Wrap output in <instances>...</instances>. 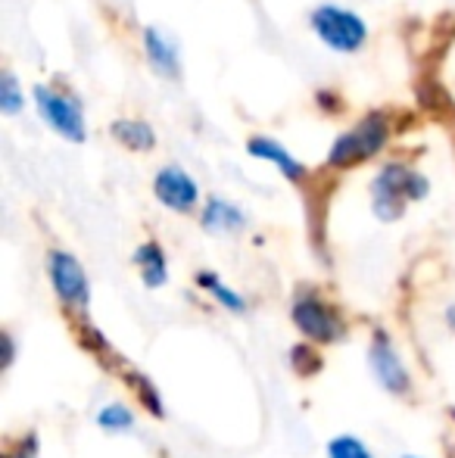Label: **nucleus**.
I'll list each match as a JSON object with an SVG mask.
<instances>
[{
	"label": "nucleus",
	"instance_id": "obj_5",
	"mask_svg": "<svg viewBox=\"0 0 455 458\" xmlns=\"http://www.w3.org/2000/svg\"><path fill=\"white\" fill-rule=\"evenodd\" d=\"M35 106L38 115L54 128L60 138L72 140V144H85L88 140V119L81 103L72 94L60 91V88L38 85L35 88Z\"/></svg>",
	"mask_w": 455,
	"mask_h": 458
},
{
	"label": "nucleus",
	"instance_id": "obj_10",
	"mask_svg": "<svg viewBox=\"0 0 455 458\" xmlns=\"http://www.w3.org/2000/svg\"><path fill=\"white\" fill-rule=\"evenodd\" d=\"M247 153H249V157H256V159H262V163L274 165V169H278L281 175H284L287 182H293V184L306 178V165L299 163V159L293 157L284 144H278V140H272V138H249L247 140Z\"/></svg>",
	"mask_w": 455,
	"mask_h": 458
},
{
	"label": "nucleus",
	"instance_id": "obj_6",
	"mask_svg": "<svg viewBox=\"0 0 455 458\" xmlns=\"http://www.w3.org/2000/svg\"><path fill=\"white\" fill-rule=\"evenodd\" d=\"M47 275L50 284H54L56 300L63 302V309L79 318L88 315V302H91V284H88V275L81 268V262L75 259L66 250H50L47 253Z\"/></svg>",
	"mask_w": 455,
	"mask_h": 458
},
{
	"label": "nucleus",
	"instance_id": "obj_16",
	"mask_svg": "<svg viewBox=\"0 0 455 458\" xmlns=\"http://www.w3.org/2000/svg\"><path fill=\"white\" fill-rule=\"evenodd\" d=\"M97 424L104 430H110V434H125V430L134 428V415H131V409H128V405L110 403V405H104V409L97 411Z\"/></svg>",
	"mask_w": 455,
	"mask_h": 458
},
{
	"label": "nucleus",
	"instance_id": "obj_23",
	"mask_svg": "<svg viewBox=\"0 0 455 458\" xmlns=\"http://www.w3.org/2000/svg\"><path fill=\"white\" fill-rule=\"evenodd\" d=\"M446 321H450V327H452V331H455V306H450V309H446Z\"/></svg>",
	"mask_w": 455,
	"mask_h": 458
},
{
	"label": "nucleus",
	"instance_id": "obj_8",
	"mask_svg": "<svg viewBox=\"0 0 455 458\" xmlns=\"http://www.w3.org/2000/svg\"><path fill=\"white\" fill-rule=\"evenodd\" d=\"M153 193L156 199L172 212H194L200 203V187L190 178V172H184L181 165H165L153 178Z\"/></svg>",
	"mask_w": 455,
	"mask_h": 458
},
{
	"label": "nucleus",
	"instance_id": "obj_2",
	"mask_svg": "<svg viewBox=\"0 0 455 458\" xmlns=\"http://www.w3.org/2000/svg\"><path fill=\"white\" fill-rule=\"evenodd\" d=\"M390 140V119L383 113H368L362 122L343 131L341 138L334 140L328 153V165L331 169H352V165L368 163L371 157L387 147Z\"/></svg>",
	"mask_w": 455,
	"mask_h": 458
},
{
	"label": "nucleus",
	"instance_id": "obj_14",
	"mask_svg": "<svg viewBox=\"0 0 455 458\" xmlns=\"http://www.w3.org/2000/svg\"><path fill=\"white\" fill-rule=\"evenodd\" d=\"M197 284H200L203 290H206L209 296H213L219 306H225L228 312H234V315H240V312H247V300H243L237 290H231L225 281H222L215 272H197Z\"/></svg>",
	"mask_w": 455,
	"mask_h": 458
},
{
	"label": "nucleus",
	"instance_id": "obj_13",
	"mask_svg": "<svg viewBox=\"0 0 455 458\" xmlns=\"http://www.w3.org/2000/svg\"><path fill=\"white\" fill-rule=\"evenodd\" d=\"M110 131L122 147H128L134 153L153 150V144H156V131L150 128V122L140 119H115Z\"/></svg>",
	"mask_w": 455,
	"mask_h": 458
},
{
	"label": "nucleus",
	"instance_id": "obj_3",
	"mask_svg": "<svg viewBox=\"0 0 455 458\" xmlns=\"http://www.w3.org/2000/svg\"><path fill=\"white\" fill-rule=\"evenodd\" d=\"M309 25L316 31V38L324 44V47L337 50V54H356V50L365 47L368 41V25L358 13L343 10V6L334 4H322L312 10Z\"/></svg>",
	"mask_w": 455,
	"mask_h": 458
},
{
	"label": "nucleus",
	"instance_id": "obj_24",
	"mask_svg": "<svg viewBox=\"0 0 455 458\" xmlns=\"http://www.w3.org/2000/svg\"><path fill=\"white\" fill-rule=\"evenodd\" d=\"M402 458H418V455H402Z\"/></svg>",
	"mask_w": 455,
	"mask_h": 458
},
{
	"label": "nucleus",
	"instance_id": "obj_4",
	"mask_svg": "<svg viewBox=\"0 0 455 458\" xmlns=\"http://www.w3.org/2000/svg\"><path fill=\"white\" fill-rule=\"evenodd\" d=\"M291 318L297 325V331L306 340H312V344H337L346 334L343 315L331 302H324L318 293H312V290H299L293 296Z\"/></svg>",
	"mask_w": 455,
	"mask_h": 458
},
{
	"label": "nucleus",
	"instance_id": "obj_15",
	"mask_svg": "<svg viewBox=\"0 0 455 458\" xmlns=\"http://www.w3.org/2000/svg\"><path fill=\"white\" fill-rule=\"evenodd\" d=\"M125 380L134 386V393H138L140 405H144V409L150 411L153 418H163V415H165L163 399H159V390H156V384H153L150 377H144V374H138V371H128V374H125Z\"/></svg>",
	"mask_w": 455,
	"mask_h": 458
},
{
	"label": "nucleus",
	"instance_id": "obj_22",
	"mask_svg": "<svg viewBox=\"0 0 455 458\" xmlns=\"http://www.w3.org/2000/svg\"><path fill=\"white\" fill-rule=\"evenodd\" d=\"M13 359H16V344H13L10 334H4V368H10Z\"/></svg>",
	"mask_w": 455,
	"mask_h": 458
},
{
	"label": "nucleus",
	"instance_id": "obj_21",
	"mask_svg": "<svg viewBox=\"0 0 455 458\" xmlns=\"http://www.w3.org/2000/svg\"><path fill=\"white\" fill-rule=\"evenodd\" d=\"M81 337H85V344L91 346V350H97V352H106V350H110L106 337H104L100 331H94V327H81Z\"/></svg>",
	"mask_w": 455,
	"mask_h": 458
},
{
	"label": "nucleus",
	"instance_id": "obj_11",
	"mask_svg": "<svg viewBox=\"0 0 455 458\" xmlns=\"http://www.w3.org/2000/svg\"><path fill=\"white\" fill-rule=\"evenodd\" d=\"M200 225L209 234H237V231L247 228V216H243L240 206H234L231 199L209 197L206 203H203Z\"/></svg>",
	"mask_w": 455,
	"mask_h": 458
},
{
	"label": "nucleus",
	"instance_id": "obj_9",
	"mask_svg": "<svg viewBox=\"0 0 455 458\" xmlns=\"http://www.w3.org/2000/svg\"><path fill=\"white\" fill-rule=\"evenodd\" d=\"M140 41H144L147 63H150L163 79H169V81L181 79V54H178V44L172 41L169 35H163L156 25H144Z\"/></svg>",
	"mask_w": 455,
	"mask_h": 458
},
{
	"label": "nucleus",
	"instance_id": "obj_1",
	"mask_svg": "<svg viewBox=\"0 0 455 458\" xmlns=\"http://www.w3.org/2000/svg\"><path fill=\"white\" fill-rule=\"evenodd\" d=\"M431 184L418 169L406 163H387L371 182V209L381 222H396L406 216V206L425 199Z\"/></svg>",
	"mask_w": 455,
	"mask_h": 458
},
{
	"label": "nucleus",
	"instance_id": "obj_7",
	"mask_svg": "<svg viewBox=\"0 0 455 458\" xmlns=\"http://www.w3.org/2000/svg\"><path fill=\"white\" fill-rule=\"evenodd\" d=\"M368 365H371V374L375 380L383 386L387 393L393 396H406L412 390V377H409V368L402 362V356L396 352L393 340H390L387 331L377 327L371 334V346H368Z\"/></svg>",
	"mask_w": 455,
	"mask_h": 458
},
{
	"label": "nucleus",
	"instance_id": "obj_18",
	"mask_svg": "<svg viewBox=\"0 0 455 458\" xmlns=\"http://www.w3.org/2000/svg\"><path fill=\"white\" fill-rule=\"evenodd\" d=\"M328 458H375V455H371V449L358 437L341 434L328 443Z\"/></svg>",
	"mask_w": 455,
	"mask_h": 458
},
{
	"label": "nucleus",
	"instance_id": "obj_20",
	"mask_svg": "<svg viewBox=\"0 0 455 458\" xmlns=\"http://www.w3.org/2000/svg\"><path fill=\"white\" fill-rule=\"evenodd\" d=\"M4 458H38V437L35 434L22 437V440H19L16 446L6 449Z\"/></svg>",
	"mask_w": 455,
	"mask_h": 458
},
{
	"label": "nucleus",
	"instance_id": "obj_19",
	"mask_svg": "<svg viewBox=\"0 0 455 458\" xmlns=\"http://www.w3.org/2000/svg\"><path fill=\"white\" fill-rule=\"evenodd\" d=\"M291 362H293L297 371H303V374H316L318 368H322V359H318V352L312 350L309 344L293 346V350H291Z\"/></svg>",
	"mask_w": 455,
	"mask_h": 458
},
{
	"label": "nucleus",
	"instance_id": "obj_17",
	"mask_svg": "<svg viewBox=\"0 0 455 458\" xmlns=\"http://www.w3.org/2000/svg\"><path fill=\"white\" fill-rule=\"evenodd\" d=\"M22 106H25V94L19 88V79L13 72H4V79H0V113L16 115L22 113Z\"/></svg>",
	"mask_w": 455,
	"mask_h": 458
},
{
	"label": "nucleus",
	"instance_id": "obj_12",
	"mask_svg": "<svg viewBox=\"0 0 455 458\" xmlns=\"http://www.w3.org/2000/svg\"><path fill=\"white\" fill-rule=\"evenodd\" d=\"M134 266H138L144 287L156 290V287H165V281H169V262H165V253L156 241H147L134 250Z\"/></svg>",
	"mask_w": 455,
	"mask_h": 458
}]
</instances>
